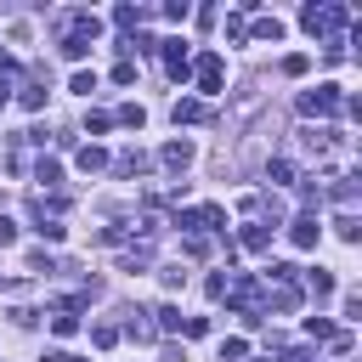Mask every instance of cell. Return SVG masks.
Here are the masks:
<instances>
[{"mask_svg": "<svg viewBox=\"0 0 362 362\" xmlns=\"http://www.w3.org/2000/svg\"><path fill=\"white\" fill-rule=\"evenodd\" d=\"M266 175H272L277 187H288V181H294V158H272V164H266Z\"/></svg>", "mask_w": 362, "mask_h": 362, "instance_id": "d6986e66", "label": "cell"}, {"mask_svg": "<svg viewBox=\"0 0 362 362\" xmlns=\"http://www.w3.org/2000/svg\"><path fill=\"white\" fill-rule=\"evenodd\" d=\"M68 23H74V34H79V40H96V34H102V17H96V11H74Z\"/></svg>", "mask_w": 362, "mask_h": 362, "instance_id": "30bf717a", "label": "cell"}, {"mask_svg": "<svg viewBox=\"0 0 362 362\" xmlns=\"http://www.w3.org/2000/svg\"><path fill=\"white\" fill-rule=\"evenodd\" d=\"M294 277H300V266H294V260H272V266H266V277H260V283H266V288H272V283H294Z\"/></svg>", "mask_w": 362, "mask_h": 362, "instance_id": "8fae6325", "label": "cell"}, {"mask_svg": "<svg viewBox=\"0 0 362 362\" xmlns=\"http://www.w3.org/2000/svg\"><path fill=\"white\" fill-rule=\"evenodd\" d=\"M243 356H249L243 339H221V362H243Z\"/></svg>", "mask_w": 362, "mask_h": 362, "instance_id": "4316f807", "label": "cell"}, {"mask_svg": "<svg viewBox=\"0 0 362 362\" xmlns=\"http://www.w3.org/2000/svg\"><path fill=\"white\" fill-rule=\"evenodd\" d=\"M153 260V249L147 243H136V249H124V272H136V266H147Z\"/></svg>", "mask_w": 362, "mask_h": 362, "instance_id": "cb8c5ba5", "label": "cell"}, {"mask_svg": "<svg viewBox=\"0 0 362 362\" xmlns=\"http://www.w3.org/2000/svg\"><path fill=\"white\" fill-rule=\"evenodd\" d=\"M113 124H119V119H113V113H102V107H96V113H90V119H85V130H90V136H107V130H113Z\"/></svg>", "mask_w": 362, "mask_h": 362, "instance_id": "44dd1931", "label": "cell"}, {"mask_svg": "<svg viewBox=\"0 0 362 362\" xmlns=\"http://www.w3.org/2000/svg\"><path fill=\"white\" fill-rule=\"evenodd\" d=\"M300 23H305V34H317V40H339L345 6H334V0H311V6L300 11Z\"/></svg>", "mask_w": 362, "mask_h": 362, "instance_id": "7a4b0ae2", "label": "cell"}, {"mask_svg": "<svg viewBox=\"0 0 362 362\" xmlns=\"http://www.w3.org/2000/svg\"><path fill=\"white\" fill-rule=\"evenodd\" d=\"M187 79L198 85V96H221V85H226V62H221V51H198Z\"/></svg>", "mask_w": 362, "mask_h": 362, "instance_id": "3957f363", "label": "cell"}, {"mask_svg": "<svg viewBox=\"0 0 362 362\" xmlns=\"http://www.w3.org/2000/svg\"><path fill=\"white\" fill-rule=\"evenodd\" d=\"M113 119H119V124H130V130H141V124H147V113H141V102H124V107H119Z\"/></svg>", "mask_w": 362, "mask_h": 362, "instance_id": "ac0fdd59", "label": "cell"}, {"mask_svg": "<svg viewBox=\"0 0 362 362\" xmlns=\"http://www.w3.org/2000/svg\"><path fill=\"white\" fill-rule=\"evenodd\" d=\"M339 107H345L339 85H317V90H305V96H300V113H305V119H334Z\"/></svg>", "mask_w": 362, "mask_h": 362, "instance_id": "277c9868", "label": "cell"}, {"mask_svg": "<svg viewBox=\"0 0 362 362\" xmlns=\"http://www.w3.org/2000/svg\"><path fill=\"white\" fill-rule=\"evenodd\" d=\"M17 102H23L28 113H40V107H45V85H23V90H17Z\"/></svg>", "mask_w": 362, "mask_h": 362, "instance_id": "e0dca14e", "label": "cell"}, {"mask_svg": "<svg viewBox=\"0 0 362 362\" xmlns=\"http://www.w3.org/2000/svg\"><path fill=\"white\" fill-rule=\"evenodd\" d=\"M68 90H79V96H90V90H96V74H85V68H79V74L68 79Z\"/></svg>", "mask_w": 362, "mask_h": 362, "instance_id": "f1b7e54d", "label": "cell"}, {"mask_svg": "<svg viewBox=\"0 0 362 362\" xmlns=\"http://www.w3.org/2000/svg\"><path fill=\"white\" fill-rule=\"evenodd\" d=\"M305 334H311V339H334V322H328V317H305Z\"/></svg>", "mask_w": 362, "mask_h": 362, "instance_id": "484cf974", "label": "cell"}, {"mask_svg": "<svg viewBox=\"0 0 362 362\" xmlns=\"http://www.w3.org/2000/svg\"><path fill=\"white\" fill-rule=\"evenodd\" d=\"M158 277H164V288H181V283H187V272H181V266H164Z\"/></svg>", "mask_w": 362, "mask_h": 362, "instance_id": "836d02e7", "label": "cell"}, {"mask_svg": "<svg viewBox=\"0 0 362 362\" xmlns=\"http://www.w3.org/2000/svg\"><path fill=\"white\" fill-rule=\"evenodd\" d=\"M232 311H243V317H260L266 311V283L260 277H249V272H238V277H226V294H221Z\"/></svg>", "mask_w": 362, "mask_h": 362, "instance_id": "6da1fadb", "label": "cell"}, {"mask_svg": "<svg viewBox=\"0 0 362 362\" xmlns=\"http://www.w3.org/2000/svg\"><path fill=\"white\" fill-rule=\"evenodd\" d=\"M102 164H107V153H102L96 141H90V147H79V170H102Z\"/></svg>", "mask_w": 362, "mask_h": 362, "instance_id": "7402d4cb", "label": "cell"}, {"mask_svg": "<svg viewBox=\"0 0 362 362\" xmlns=\"http://www.w3.org/2000/svg\"><path fill=\"white\" fill-rule=\"evenodd\" d=\"M158 158H164V170H175V175H181V170L192 164V141H187V136H181V141H164V153H158Z\"/></svg>", "mask_w": 362, "mask_h": 362, "instance_id": "ba28073f", "label": "cell"}, {"mask_svg": "<svg viewBox=\"0 0 362 362\" xmlns=\"http://www.w3.org/2000/svg\"><path fill=\"white\" fill-rule=\"evenodd\" d=\"M198 226H209V232H226V209H221V204H198Z\"/></svg>", "mask_w": 362, "mask_h": 362, "instance_id": "7c38bea8", "label": "cell"}, {"mask_svg": "<svg viewBox=\"0 0 362 362\" xmlns=\"http://www.w3.org/2000/svg\"><path fill=\"white\" fill-rule=\"evenodd\" d=\"M328 351H334V356H345V351H351V334H345V328H334V339H328Z\"/></svg>", "mask_w": 362, "mask_h": 362, "instance_id": "d590c367", "label": "cell"}, {"mask_svg": "<svg viewBox=\"0 0 362 362\" xmlns=\"http://www.w3.org/2000/svg\"><path fill=\"white\" fill-rule=\"evenodd\" d=\"M85 51H90V40H79V34H62V57H68V62H79Z\"/></svg>", "mask_w": 362, "mask_h": 362, "instance_id": "ffe728a7", "label": "cell"}, {"mask_svg": "<svg viewBox=\"0 0 362 362\" xmlns=\"http://www.w3.org/2000/svg\"><path fill=\"white\" fill-rule=\"evenodd\" d=\"M119 170H124V175H136V170H147V158H141V153H119Z\"/></svg>", "mask_w": 362, "mask_h": 362, "instance_id": "4dcf8cb0", "label": "cell"}, {"mask_svg": "<svg viewBox=\"0 0 362 362\" xmlns=\"http://www.w3.org/2000/svg\"><path fill=\"white\" fill-rule=\"evenodd\" d=\"M113 23H119V28H136L141 11H136V6H113Z\"/></svg>", "mask_w": 362, "mask_h": 362, "instance_id": "83f0119b", "label": "cell"}, {"mask_svg": "<svg viewBox=\"0 0 362 362\" xmlns=\"http://www.w3.org/2000/svg\"><path fill=\"white\" fill-rule=\"evenodd\" d=\"M0 243H17V221H6V215H0Z\"/></svg>", "mask_w": 362, "mask_h": 362, "instance_id": "8d00e7d4", "label": "cell"}, {"mask_svg": "<svg viewBox=\"0 0 362 362\" xmlns=\"http://www.w3.org/2000/svg\"><path fill=\"white\" fill-rule=\"evenodd\" d=\"M238 243H243L249 255H260V249L272 243V226H260V221H255V226H243V232H238Z\"/></svg>", "mask_w": 362, "mask_h": 362, "instance_id": "9c48e42d", "label": "cell"}, {"mask_svg": "<svg viewBox=\"0 0 362 362\" xmlns=\"http://www.w3.org/2000/svg\"><path fill=\"white\" fill-rule=\"evenodd\" d=\"M305 288H311L317 300H328V294H334V272H322V266H317V272L305 277Z\"/></svg>", "mask_w": 362, "mask_h": 362, "instance_id": "2e32d148", "label": "cell"}, {"mask_svg": "<svg viewBox=\"0 0 362 362\" xmlns=\"http://www.w3.org/2000/svg\"><path fill=\"white\" fill-rule=\"evenodd\" d=\"M34 181H40V187H57V181H62V164H57V158H40V164H34Z\"/></svg>", "mask_w": 362, "mask_h": 362, "instance_id": "9a60e30c", "label": "cell"}, {"mask_svg": "<svg viewBox=\"0 0 362 362\" xmlns=\"http://www.w3.org/2000/svg\"><path fill=\"white\" fill-rule=\"evenodd\" d=\"M113 85H136V62H119L113 68Z\"/></svg>", "mask_w": 362, "mask_h": 362, "instance_id": "d6a6232c", "label": "cell"}, {"mask_svg": "<svg viewBox=\"0 0 362 362\" xmlns=\"http://www.w3.org/2000/svg\"><path fill=\"white\" fill-rule=\"evenodd\" d=\"M249 34H255V40H283V23H277V17H255Z\"/></svg>", "mask_w": 362, "mask_h": 362, "instance_id": "4fadbf2b", "label": "cell"}, {"mask_svg": "<svg viewBox=\"0 0 362 362\" xmlns=\"http://www.w3.org/2000/svg\"><path fill=\"white\" fill-rule=\"evenodd\" d=\"M300 300H305L300 283H272V288H266V305H272V311H300Z\"/></svg>", "mask_w": 362, "mask_h": 362, "instance_id": "52a82bcc", "label": "cell"}, {"mask_svg": "<svg viewBox=\"0 0 362 362\" xmlns=\"http://www.w3.org/2000/svg\"><path fill=\"white\" fill-rule=\"evenodd\" d=\"M305 68H311V62H305V57H300V51H294V57H283V74H288V79H300V74H305Z\"/></svg>", "mask_w": 362, "mask_h": 362, "instance_id": "f546056e", "label": "cell"}, {"mask_svg": "<svg viewBox=\"0 0 362 362\" xmlns=\"http://www.w3.org/2000/svg\"><path fill=\"white\" fill-rule=\"evenodd\" d=\"M317 238H322V226H317V215H311V209L288 221V243H294V249H317Z\"/></svg>", "mask_w": 362, "mask_h": 362, "instance_id": "8992f818", "label": "cell"}, {"mask_svg": "<svg viewBox=\"0 0 362 362\" xmlns=\"http://www.w3.org/2000/svg\"><path fill=\"white\" fill-rule=\"evenodd\" d=\"M124 334H130V339H153V334H158V328H153V322H147V317H141V311H136V317H130V328H124Z\"/></svg>", "mask_w": 362, "mask_h": 362, "instance_id": "d4e9b609", "label": "cell"}, {"mask_svg": "<svg viewBox=\"0 0 362 362\" xmlns=\"http://www.w3.org/2000/svg\"><path fill=\"white\" fill-rule=\"evenodd\" d=\"M198 119H204V102H198V96L175 102V124H198Z\"/></svg>", "mask_w": 362, "mask_h": 362, "instance_id": "5bb4252c", "label": "cell"}, {"mask_svg": "<svg viewBox=\"0 0 362 362\" xmlns=\"http://www.w3.org/2000/svg\"><path fill=\"white\" fill-rule=\"evenodd\" d=\"M45 362H79V356H68V351H45Z\"/></svg>", "mask_w": 362, "mask_h": 362, "instance_id": "74e56055", "label": "cell"}, {"mask_svg": "<svg viewBox=\"0 0 362 362\" xmlns=\"http://www.w3.org/2000/svg\"><path fill=\"white\" fill-rule=\"evenodd\" d=\"M164 45V68H170V79H187L192 74V51H187V40H158Z\"/></svg>", "mask_w": 362, "mask_h": 362, "instance_id": "5b68a950", "label": "cell"}, {"mask_svg": "<svg viewBox=\"0 0 362 362\" xmlns=\"http://www.w3.org/2000/svg\"><path fill=\"white\" fill-rule=\"evenodd\" d=\"M334 226H339V238H351V243H356V238H362V226H356V215H339V221H334Z\"/></svg>", "mask_w": 362, "mask_h": 362, "instance_id": "1f68e13d", "label": "cell"}, {"mask_svg": "<svg viewBox=\"0 0 362 362\" xmlns=\"http://www.w3.org/2000/svg\"><path fill=\"white\" fill-rule=\"evenodd\" d=\"M181 334H187V339H198V334H209V322H204V317H187V322H181Z\"/></svg>", "mask_w": 362, "mask_h": 362, "instance_id": "e575fe53", "label": "cell"}, {"mask_svg": "<svg viewBox=\"0 0 362 362\" xmlns=\"http://www.w3.org/2000/svg\"><path fill=\"white\" fill-rule=\"evenodd\" d=\"M226 40H249V17H243V11L226 17Z\"/></svg>", "mask_w": 362, "mask_h": 362, "instance_id": "603a6c76", "label": "cell"}]
</instances>
